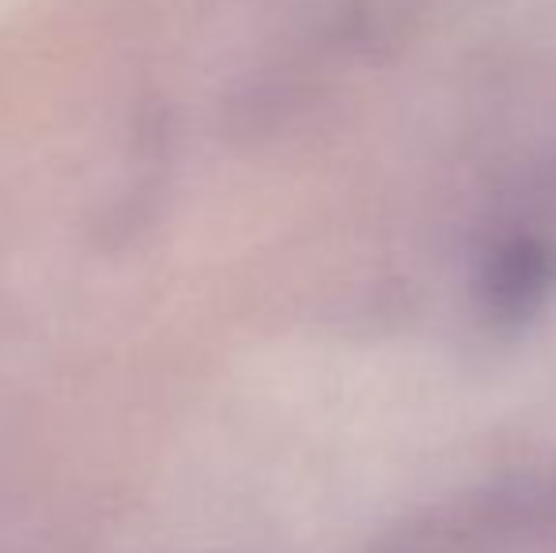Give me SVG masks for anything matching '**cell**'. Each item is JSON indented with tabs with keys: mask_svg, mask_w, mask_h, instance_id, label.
Wrapping results in <instances>:
<instances>
[{
	"mask_svg": "<svg viewBox=\"0 0 556 553\" xmlns=\"http://www.w3.org/2000/svg\"><path fill=\"white\" fill-rule=\"evenodd\" d=\"M556 292V243L538 236L500 239L477 269V303L496 330L527 326Z\"/></svg>",
	"mask_w": 556,
	"mask_h": 553,
	"instance_id": "1",
	"label": "cell"
}]
</instances>
